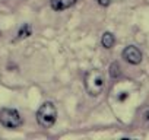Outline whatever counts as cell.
Returning a JSON list of instances; mask_svg holds the SVG:
<instances>
[{"instance_id":"obj_1","label":"cell","mask_w":149,"mask_h":140,"mask_svg":"<svg viewBox=\"0 0 149 140\" xmlns=\"http://www.w3.org/2000/svg\"><path fill=\"white\" fill-rule=\"evenodd\" d=\"M105 88V79L104 75L100 72L98 69H92L85 75V89L91 96H98L102 94Z\"/></svg>"},{"instance_id":"obj_2","label":"cell","mask_w":149,"mask_h":140,"mask_svg":"<svg viewBox=\"0 0 149 140\" xmlns=\"http://www.w3.org/2000/svg\"><path fill=\"white\" fill-rule=\"evenodd\" d=\"M56 120H57V110H56L54 104L53 102H44L40 107L38 112H37V121H38V124L41 127L48 128V127H51L56 123Z\"/></svg>"},{"instance_id":"obj_3","label":"cell","mask_w":149,"mask_h":140,"mask_svg":"<svg viewBox=\"0 0 149 140\" xmlns=\"http://www.w3.org/2000/svg\"><path fill=\"white\" fill-rule=\"evenodd\" d=\"M0 123L8 128H16V127L22 125V117L16 110L3 108L0 111Z\"/></svg>"},{"instance_id":"obj_4","label":"cell","mask_w":149,"mask_h":140,"mask_svg":"<svg viewBox=\"0 0 149 140\" xmlns=\"http://www.w3.org/2000/svg\"><path fill=\"white\" fill-rule=\"evenodd\" d=\"M123 58L127 61V63H130V64H139L140 61H142V53H140V50L137 48V47H134V45H129V47H126L124 50H123Z\"/></svg>"},{"instance_id":"obj_5","label":"cell","mask_w":149,"mask_h":140,"mask_svg":"<svg viewBox=\"0 0 149 140\" xmlns=\"http://www.w3.org/2000/svg\"><path fill=\"white\" fill-rule=\"evenodd\" d=\"M51 2V8L54 10H64V9H69L70 6H73L76 3V0H50Z\"/></svg>"},{"instance_id":"obj_6","label":"cell","mask_w":149,"mask_h":140,"mask_svg":"<svg viewBox=\"0 0 149 140\" xmlns=\"http://www.w3.org/2000/svg\"><path fill=\"white\" fill-rule=\"evenodd\" d=\"M101 44H102L104 48H113L114 44H116V37L111 32H104L102 38H101Z\"/></svg>"},{"instance_id":"obj_7","label":"cell","mask_w":149,"mask_h":140,"mask_svg":"<svg viewBox=\"0 0 149 140\" xmlns=\"http://www.w3.org/2000/svg\"><path fill=\"white\" fill-rule=\"evenodd\" d=\"M110 76H111L113 79H117V78L121 76V67H120V64H118L117 61H114V63L110 66Z\"/></svg>"},{"instance_id":"obj_8","label":"cell","mask_w":149,"mask_h":140,"mask_svg":"<svg viewBox=\"0 0 149 140\" xmlns=\"http://www.w3.org/2000/svg\"><path fill=\"white\" fill-rule=\"evenodd\" d=\"M31 35V28L28 26V25H25L24 28H21V31H19V34H18V38H26V37H29Z\"/></svg>"},{"instance_id":"obj_9","label":"cell","mask_w":149,"mask_h":140,"mask_svg":"<svg viewBox=\"0 0 149 140\" xmlns=\"http://www.w3.org/2000/svg\"><path fill=\"white\" fill-rule=\"evenodd\" d=\"M98 3H100L101 6H108V5L111 3V0H98Z\"/></svg>"}]
</instances>
